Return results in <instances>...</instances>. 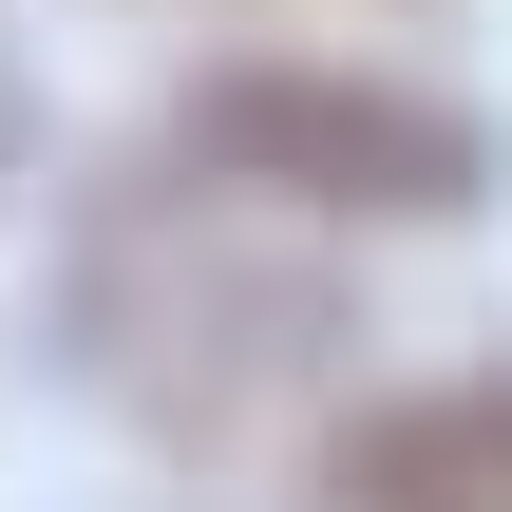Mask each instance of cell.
<instances>
[{"instance_id": "obj_1", "label": "cell", "mask_w": 512, "mask_h": 512, "mask_svg": "<svg viewBox=\"0 0 512 512\" xmlns=\"http://www.w3.org/2000/svg\"><path fill=\"white\" fill-rule=\"evenodd\" d=\"M247 228V190L209 171V190H152V209H114L95 247H76V361L152 418V437H247L323 342H342V285L304 266V247H228Z\"/></svg>"}, {"instance_id": "obj_2", "label": "cell", "mask_w": 512, "mask_h": 512, "mask_svg": "<svg viewBox=\"0 0 512 512\" xmlns=\"http://www.w3.org/2000/svg\"><path fill=\"white\" fill-rule=\"evenodd\" d=\"M171 152L228 171V190H266V209H380V228H456V209L494 190V133H475V114H437V95H399V76H323V57H228V76H190Z\"/></svg>"}, {"instance_id": "obj_3", "label": "cell", "mask_w": 512, "mask_h": 512, "mask_svg": "<svg viewBox=\"0 0 512 512\" xmlns=\"http://www.w3.org/2000/svg\"><path fill=\"white\" fill-rule=\"evenodd\" d=\"M323 512H512V380H418V399L342 418Z\"/></svg>"}]
</instances>
